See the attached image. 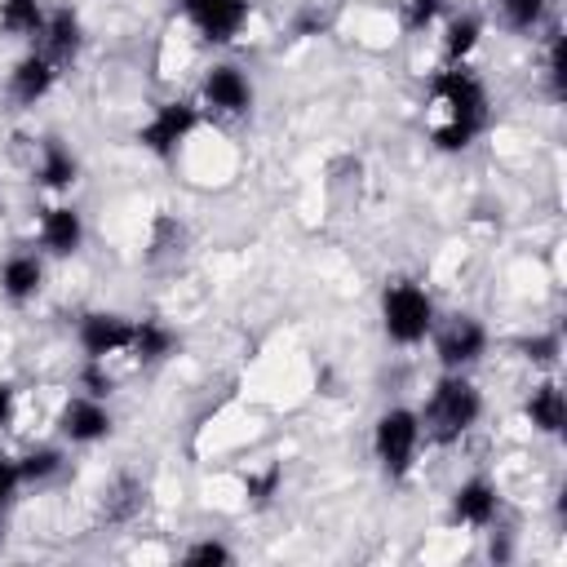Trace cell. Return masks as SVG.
Listing matches in <instances>:
<instances>
[{"label":"cell","mask_w":567,"mask_h":567,"mask_svg":"<svg viewBox=\"0 0 567 567\" xmlns=\"http://www.w3.org/2000/svg\"><path fill=\"white\" fill-rule=\"evenodd\" d=\"M483 412V394L474 390V381L465 372H447L434 381L425 408L416 412L421 416V434L434 439V443H456Z\"/></svg>","instance_id":"6da1fadb"},{"label":"cell","mask_w":567,"mask_h":567,"mask_svg":"<svg viewBox=\"0 0 567 567\" xmlns=\"http://www.w3.org/2000/svg\"><path fill=\"white\" fill-rule=\"evenodd\" d=\"M381 323H385V337L399 341V346H416L434 332V301L421 284L412 279H394L385 284L381 292Z\"/></svg>","instance_id":"7a4b0ae2"},{"label":"cell","mask_w":567,"mask_h":567,"mask_svg":"<svg viewBox=\"0 0 567 567\" xmlns=\"http://www.w3.org/2000/svg\"><path fill=\"white\" fill-rule=\"evenodd\" d=\"M421 447V416L412 408H385L372 425V452L390 478H408Z\"/></svg>","instance_id":"3957f363"},{"label":"cell","mask_w":567,"mask_h":567,"mask_svg":"<svg viewBox=\"0 0 567 567\" xmlns=\"http://www.w3.org/2000/svg\"><path fill=\"white\" fill-rule=\"evenodd\" d=\"M195 124H199V111H195L190 102H182V97L159 102V106L151 111V120L137 128V146L151 151L155 159H173V155L182 151V142L195 133Z\"/></svg>","instance_id":"277c9868"},{"label":"cell","mask_w":567,"mask_h":567,"mask_svg":"<svg viewBox=\"0 0 567 567\" xmlns=\"http://www.w3.org/2000/svg\"><path fill=\"white\" fill-rule=\"evenodd\" d=\"M430 89H434V97L452 111L456 124L483 133V124H487V89H483V80H478L474 71H465V66H447V71L434 75Z\"/></svg>","instance_id":"5b68a950"},{"label":"cell","mask_w":567,"mask_h":567,"mask_svg":"<svg viewBox=\"0 0 567 567\" xmlns=\"http://www.w3.org/2000/svg\"><path fill=\"white\" fill-rule=\"evenodd\" d=\"M487 350V328L474 315H452L439 332H434V354L447 372H465L470 363H478Z\"/></svg>","instance_id":"8992f818"},{"label":"cell","mask_w":567,"mask_h":567,"mask_svg":"<svg viewBox=\"0 0 567 567\" xmlns=\"http://www.w3.org/2000/svg\"><path fill=\"white\" fill-rule=\"evenodd\" d=\"M177 4L208 44H230L248 22V0H177Z\"/></svg>","instance_id":"52a82bcc"},{"label":"cell","mask_w":567,"mask_h":567,"mask_svg":"<svg viewBox=\"0 0 567 567\" xmlns=\"http://www.w3.org/2000/svg\"><path fill=\"white\" fill-rule=\"evenodd\" d=\"M133 328H137V323L124 319V315H115V310H89V315L80 319L75 337H80L84 359H111V354H120V350L133 346Z\"/></svg>","instance_id":"ba28073f"},{"label":"cell","mask_w":567,"mask_h":567,"mask_svg":"<svg viewBox=\"0 0 567 567\" xmlns=\"http://www.w3.org/2000/svg\"><path fill=\"white\" fill-rule=\"evenodd\" d=\"M111 412H106V403L102 399H93V394H75V399H66V408L58 412V430H62V439H71V443H97V439H106L111 434Z\"/></svg>","instance_id":"9c48e42d"},{"label":"cell","mask_w":567,"mask_h":567,"mask_svg":"<svg viewBox=\"0 0 567 567\" xmlns=\"http://www.w3.org/2000/svg\"><path fill=\"white\" fill-rule=\"evenodd\" d=\"M204 102L213 111H221V115H244L252 106V84H248V75L239 66L221 62V66H213L204 75Z\"/></svg>","instance_id":"30bf717a"},{"label":"cell","mask_w":567,"mask_h":567,"mask_svg":"<svg viewBox=\"0 0 567 567\" xmlns=\"http://www.w3.org/2000/svg\"><path fill=\"white\" fill-rule=\"evenodd\" d=\"M80 44H84V31H80V18L71 9H53L44 18V31H40V53L53 62V66H71L80 58Z\"/></svg>","instance_id":"8fae6325"},{"label":"cell","mask_w":567,"mask_h":567,"mask_svg":"<svg viewBox=\"0 0 567 567\" xmlns=\"http://www.w3.org/2000/svg\"><path fill=\"white\" fill-rule=\"evenodd\" d=\"M496 509H501V492L487 478H465L452 492V518L465 523V527H492Z\"/></svg>","instance_id":"7c38bea8"},{"label":"cell","mask_w":567,"mask_h":567,"mask_svg":"<svg viewBox=\"0 0 567 567\" xmlns=\"http://www.w3.org/2000/svg\"><path fill=\"white\" fill-rule=\"evenodd\" d=\"M53 80H58V66L35 49V53H27V58L13 62V71H9V97L22 102V106H35L53 89Z\"/></svg>","instance_id":"4fadbf2b"},{"label":"cell","mask_w":567,"mask_h":567,"mask_svg":"<svg viewBox=\"0 0 567 567\" xmlns=\"http://www.w3.org/2000/svg\"><path fill=\"white\" fill-rule=\"evenodd\" d=\"M40 244L53 252V257H71L80 244H84V221L71 204H53L40 213Z\"/></svg>","instance_id":"5bb4252c"},{"label":"cell","mask_w":567,"mask_h":567,"mask_svg":"<svg viewBox=\"0 0 567 567\" xmlns=\"http://www.w3.org/2000/svg\"><path fill=\"white\" fill-rule=\"evenodd\" d=\"M40 284H44V261H40L35 252H13V257H4V266H0V292H4L13 306L31 301V297L40 292Z\"/></svg>","instance_id":"9a60e30c"},{"label":"cell","mask_w":567,"mask_h":567,"mask_svg":"<svg viewBox=\"0 0 567 567\" xmlns=\"http://www.w3.org/2000/svg\"><path fill=\"white\" fill-rule=\"evenodd\" d=\"M80 177V159L58 142V137H44L40 142V164H35V182L44 190H71Z\"/></svg>","instance_id":"2e32d148"},{"label":"cell","mask_w":567,"mask_h":567,"mask_svg":"<svg viewBox=\"0 0 567 567\" xmlns=\"http://www.w3.org/2000/svg\"><path fill=\"white\" fill-rule=\"evenodd\" d=\"M523 416H527L532 430H540V434H563V425H567V399H563V390H558L554 381H540V385L527 394Z\"/></svg>","instance_id":"e0dca14e"},{"label":"cell","mask_w":567,"mask_h":567,"mask_svg":"<svg viewBox=\"0 0 567 567\" xmlns=\"http://www.w3.org/2000/svg\"><path fill=\"white\" fill-rule=\"evenodd\" d=\"M128 350L137 354V363H164L177 350V332L168 323H159V319H142L133 328V346Z\"/></svg>","instance_id":"ac0fdd59"},{"label":"cell","mask_w":567,"mask_h":567,"mask_svg":"<svg viewBox=\"0 0 567 567\" xmlns=\"http://www.w3.org/2000/svg\"><path fill=\"white\" fill-rule=\"evenodd\" d=\"M44 4L40 0H0V31L13 40H35L44 31Z\"/></svg>","instance_id":"d6986e66"},{"label":"cell","mask_w":567,"mask_h":567,"mask_svg":"<svg viewBox=\"0 0 567 567\" xmlns=\"http://www.w3.org/2000/svg\"><path fill=\"white\" fill-rule=\"evenodd\" d=\"M478 35H483L478 13H461V18H452V22H447V35H443V53H447V62H452V66L465 62V58L474 53Z\"/></svg>","instance_id":"ffe728a7"},{"label":"cell","mask_w":567,"mask_h":567,"mask_svg":"<svg viewBox=\"0 0 567 567\" xmlns=\"http://www.w3.org/2000/svg\"><path fill=\"white\" fill-rule=\"evenodd\" d=\"M545 9H549V0H496V13H501V22L509 27V31H536L540 27V18H545Z\"/></svg>","instance_id":"44dd1931"},{"label":"cell","mask_w":567,"mask_h":567,"mask_svg":"<svg viewBox=\"0 0 567 567\" xmlns=\"http://www.w3.org/2000/svg\"><path fill=\"white\" fill-rule=\"evenodd\" d=\"M142 509V483L137 478H115V487L106 492V518L111 523H124V518H133Z\"/></svg>","instance_id":"7402d4cb"},{"label":"cell","mask_w":567,"mask_h":567,"mask_svg":"<svg viewBox=\"0 0 567 567\" xmlns=\"http://www.w3.org/2000/svg\"><path fill=\"white\" fill-rule=\"evenodd\" d=\"M62 470V452L58 447H31L27 456H18V478L22 483H44Z\"/></svg>","instance_id":"603a6c76"},{"label":"cell","mask_w":567,"mask_h":567,"mask_svg":"<svg viewBox=\"0 0 567 567\" xmlns=\"http://www.w3.org/2000/svg\"><path fill=\"white\" fill-rule=\"evenodd\" d=\"M518 350H523V359H527V363H536V368H549V363L563 354V341H558V332H536V337L518 341Z\"/></svg>","instance_id":"cb8c5ba5"},{"label":"cell","mask_w":567,"mask_h":567,"mask_svg":"<svg viewBox=\"0 0 567 567\" xmlns=\"http://www.w3.org/2000/svg\"><path fill=\"white\" fill-rule=\"evenodd\" d=\"M545 75H549V93H554V97H563V93H567V49H563V35H558V31L549 35Z\"/></svg>","instance_id":"d4e9b609"},{"label":"cell","mask_w":567,"mask_h":567,"mask_svg":"<svg viewBox=\"0 0 567 567\" xmlns=\"http://www.w3.org/2000/svg\"><path fill=\"white\" fill-rule=\"evenodd\" d=\"M80 385H84V394L106 399V394L115 390V381H111V372H106V359H89V363L80 368Z\"/></svg>","instance_id":"484cf974"},{"label":"cell","mask_w":567,"mask_h":567,"mask_svg":"<svg viewBox=\"0 0 567 567\" xmlns=\"http://www.w3.org/2000/svg\"><path fill=\"white\" fill-rule=\"evenodd\" d=\"M186 563H190V567H217V563H235V554H230V545H221V540H199V545L186 549Z\"/></svg>","instance_id":"4316f807"},{"label":"cell","mask_w":567,"mask_h":567,"mask_svg":"<svg viewBox=\"0 0 567 567\" xmlns=\"http://www.w3.org/2000/svg\"><path fill=\"white\" fill-rule=\"evenodd\" d=\"M474 137H478V133L465 128V124H456V120H447V124L434 128V146H439V151H465Z\"/></svg>","instance_id":"83f0119b"},{"label":"cell","mask_w":567,"mask_h":567,"mask_svg":"<svg viewBox=\"0 0 567 567\" xmlns=\"http://www.w3.org/2000/svg\"><path fill=\"white\" fill-rule=\"evenodd\" d=\"M443 9H447V0H408V18L403 22H408V31H425Z\"/></svg>","instance_id":"f1b7e54d"},{"label":"cell","mask_w":567,"mask_h":567,"mask_svg":"<svg viewBox=\"0 0 567 567\" xmlns=\"http://www.w3.org/2000/svg\"><path fill=\"white\" fill-rule=\"evenodd\" d=\"M275 487H279V470H275V465H270L261 478H248V496H252L257 505H266V501L275 496Z\"/></svg>","instance_id":"f546056e"},{"label":"cell","mask_w":567,"mask_h":567,"mask_svg":"<svg viewBox=\"0 0 567 567\" xmlns=\"http://www.w3.org/2000/svg\"><path fill=\"white\" fill-rule=\"evenodd\" d=\"M18 483H22V478H18V461L0 456V509L9 505V496L18 492Z\"/></svg>","instance_id":"4dcf8cb0"},{"label":"cell","mask_w":567,"mask_h":567,"mask_svg":"<svg viewBox=\"0 0 567 567\" xmlns=\"http://www.w3.org/2000/svg\"><path fill=\"white\" fill-rule=\"evenodd\" d=\"M13 421V385L9 381H0V430Z\"/></svg>","instance_id":"1f68e13d"}]
</instances>
